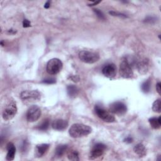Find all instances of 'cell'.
<instances>
[{"mask_svg":"<svg viewBox=\"0 0 161 161\" xmlns=\"http://www.w3.org/2000/svg\"><path fill=\"white\" fill-rule=\"evenodd\" d=\"M156 19L154 17H148L145 19V22H149V23H152V22H155Z\"/></svg>","mask_w":161,"mask_h":161,"instance_id":"f1b7e54d","label":"cell"},{"mask_svg":"<svg viewBox=\"0 0 161 161\" xmlns=\"http://www.w3.org/2000/svg\"><path fill=\"white\" fill-rule=\"evenodd\" d=\"M23 26L24 28H27V27H30V22L29 20L25 19L23 22Z\"/></svg>","mask_w":161,"mask_h":161,"instance_id":"4316f807","label":"cell"},{"mask_svg":"<svg viewBox=\"0 0 161 161\" xmlns=\"http://www.w3.org/2000/svg\"><path fill=\"white\" fill-rule=\"evenodd\" d=\"M67 126L68 122L66 120L62 119L55 120L52 123V127L53 129L58 131H62L66 129Z\"/></svg>","mask_w":161,"mask_h":161,"instance_id":"5bb4252c","label":"cell"},{"mask_svg":"<svg viewBox=\"0 0 161 161\" xmlns=\"http://www.w3.org/2000/svg\"><path fill=\"white\" fill-rule=\"evenodd\" d=\"M7 155L6 159L7 160L11 161L13 160L14 159V156H15V153H16V148L15 146L14 145V144L11 142H10L7 145Z\"/></svg>","mask_w":161,"mask_h":161,"instance_id":"9a60e30c","label":"cell"},{"mask_svg":"<svg viewBox=\"0 0 161 161\" xmlns=\"http://www.w3.org/2000/svg\"><path fill=\"white\" fill-rule=\"evenodd\" d=\"M151 89V81L149 80L146 81L142 85V90L143 92L147 93L149 92Z\"/></svg>","mask_w":161,"mask_h":161,"instance_id":"7402d4cb","label":"cell"},{"mask_svg":"<svg viewBox=\"0 0 161 161\" xmlns=\"http://www.w3.org/2000/svg\"><path fill=\"white\" fill-rule=\"evenodd\" d=\"M152 110L156 113H160L161 111V101L160 99L155 100L152 105Z\"/></svg>","mask_w":161,"mask_h":161,"instance_id":"ffe728a7","label":"cell"},{"mask_svg":"<svg viewBox=\"0 0 161 161\" xmlns=\"http://www.w3.org/2000/svg\"><path fill=\"white\" fill-rule=\"evenodd\" d=\"M120 74L123 78H131L134 75L131 65L127 58H123L120 65Z\"/></svg>","mask_w":161,"mask_h":161,"instance_id":"8992f818","label":"cell"},{"mask_svg":"<svg viewBox=\"0 0 161 161\" xmlns=\"http://www.w3.org/2000/svg\"><path fill=\"white\" fill-rule=\"evenodd\" d=\"M67 146L66 145H58L55 149V155L56 156L60 157H62L66 151H67Z\"/></svg>","mask_w":161,"mask_h":161,"instance_id":"d6986e66","label":"cell"},{"mask_svg":"<svg viewBox=\"0 0 161 161\" xmlns=\"http://www.w3.org/2000/svg\"><path fill=\"white\" fill-rule=\"evenodd\" d=\"M134 152L140 157H144L146 155V149L142 143H139L134 148Z\"/></svg>","mask_w":161,"mask_h":161,"instance_id":"2e32d148","label":"cell"},{"mask_svg":"<svg viewBox=\"0 0 161 161\" xmlns=\"http://www.w3.org/2000/svg\"><path fill=\"white\" fill-rule=\"evenodd\" d=\"M103 74L108 78H113L116 74V67L114 64H107L102 69Z\"/></svg>","mask_w":161,"mask_h":161,"instance_id":"7c38bea8","label":"cell"},{"mask_svg":"<svg viewBox=\"0 0 161 161\" xmlns=\"http://www.w3.org/2000/svg\"><path fill=\"white\" fill-rule=\"evenodd\" d=\"M110 110L111 113L114 114L122 115L127 112V108L125 104L122 103V102L116 101V102H114V103L110 105Z\"/></svg>","mask_w":161,"mask_h":161,"instance_id":"30bf717a","label":"cell"},{"mask_svg":"<svg viewBox=\"0 0 161 161\" xmlns=\"http://www.w3.org/2000/svg\"><path fill=\"white\" fill-rule=\"evenodd\" d=\"M50 2H47L45 4L44 7H45V8H49L50 7Z\"/></svg>","mask_w":161,"mask_h":161,"instance_id":"4dcf8cb0","label":"cell"},{"mask_svg":"<svg viewBox=\"0 0 161 161\" xmlns=\"http://www.w3.org/2000/svg\"><path fill=\"white\" fill-rule=\"evenodd\" d=\"M20 98L22 100H38L40 98V94L36 90L24 91L20 94Z\"/></svg>","mask_w":161,"mask_h":161,"instance_id":"8fae6325","label":"cell"},{"mask_svg":"<svg viewBox=\"0 0 161 161\" xmlns=\"http://www.w3.org/2000/svg\"><path fill=\"white\" fill-rule=\"evenodd\" d=\"M67 91L68 95L70 98H75L79 93L78 88L74 85L68 86L67 87Z\"/></svg>","mask_w":161,"mask_h":161,"instance_id":"e0dca14e","label":"cell"},{"mask_svg":"<svg viewBox=\"0 0 161 161\" xmlns=\"http://www.w3.org/2000/svg\"><path fill=\"white\" fill-rule=\"evenodd\" d=\"M149 123L151 125V127L154 129H158L160 127L161 125V118L159 116V118H156V117H153L149 119Z\"/></svg>","mask_w":161,"mask_h":161,"instance_id":"ac0fdd59","label":"cell"},{"mask_svg":"<svg viewBox=\"0 0 161 161\" xmlns=\"http://www.w3.org/2000/svg\"><path fill=\"white\" fill-rule=\"evenodd\" d=\"M95 111L99 118H100L101 120H103L104 122L108 123H112L115 121V117L110 112L105 110L102 107L96 105Z\"/></svg>","mask_w":161,"mask_h":161,"instance_id":"52a82bcc","label":"cell"},{"mask_svg":"<svg viewBox=\"0 0 161 161\" xmlns=\"http://www.w3.org/2000/svg\"><path fill=\"white\" fill-rule=\"evenodd\" d=\"M93 11H94V12L95 13V14L97 15V17L99 19H101V20H105V15H104V14L103 13V12L101 11L98 9H94Z\"/></svg>","mask_w":161,"mask_h":161,"instance_id":"cb8c5ba5","label":"cell"},{"mask_svg":"<svg viewBox=\"0 0 161 161\" xmlns=\"http://www.w3.org/2000/svg\"><path fill=\"white\" fill-rule=\"evenodd\" d=\"M67 157L69 160H74V161H76V160H79V154L76 151H72L70 152H69Z\"/></svg>","mask_w":161,"mask_h":161,"instance_id":"44dd1931","label":"cell"},{"mask_svg":"<svg viewBox=\"0 0 161 161\" xmlns=\"http://www.w3.org/2000/svg\"><path fill=\"white\" fill-rule=\"evenodd\" d=\"M63 67L62 61L57 58L50 59L47 64V72L50 75H55L59 72Z\"/></svg>","mask_w":161,"mask_h":161,"instance_id":"277c9868","label":"cell"},{"mask_svg":"<svg viewBox=\"0 0 161 161\" xmlns=\"http://www.w3.org/2000/svg\"><path fill=\"white\" fill-rule=\"evenodd\" d=\"M99 3H100V2H94V3H93V4H90L89 6H95V5H96L98 4Z\"/></svg>","mask_w":161,"mask_h":161,"instance_id":"1f68e13d","label":"cell"},{"mask_svg":"<svg viewBox=\"0 0 161 161\" xmlns=\"http://www.w3.org/2000/svg\"><path fill=\"white\" fill-rule=\"evenodd\" d=\"M79 59L86 64H93L98 61L99 55L95 52L87 50H82L79 53Z\"/></svg>","mask_w":161,"mask_h":161,"instance_id":"5b68a950","label":"cell"},{"mask_svg":"<svg viewBox=\"0 0 161 161\" xmlns=\"http://www.w3.org/2000/svg\"><path fill=\"white\" fill-rule=\"evenodd\" d=\"M49 122L48 120H44L43 123H42V124L38 127V129L40 130H43V131H45L46 130H47V128H49Z\"/></svg>","mask_w":161,"mask_h":161,"instance_id":"603a6c76","label":"cell"},{"mask_svg":"<svg viewBox=\"0 0 161 161\" xmlns=\"http://www.w3.org/2000/svg\"><path fill=\"white\" fill-rule=\"evenodd\" d=\"M132 140H133L132 138H131V137H127V138H126V139H125V142H127V143H128L132 142Z\"/></svg>","mask_w":161,"mask_h":161,"instance_id":"f546056e","label":"cell"},{"mask_svg":"<svg viewBox=\"0 0 161 161\" xmlns=\"http://www.w3.org/2000/svg\"><path fill=\"white\" fill-rule=\"evenodd\" d=\"M92 132V128L83 123L73 124L69 128V133L72 138H81L90 135Z\"/></svg>","mask_w":161,"mask_h":161,"instance_id":"6da1fadb","label":"cell"},{"mask_svg":"<svg viewBox=\"0 0 161 161\" xmlns=\"http://www.w3.org/2000/svg\"><path fill=\"white\" fill-rule=\"evenodd\" d=\"M133 64L140 74L147 73L149 68V61L147 58L137 56L134 61Z\"/></svg>","mask_w":161,"mask_h":161,"instance_id":"3957f363","label":"cell"},{"mask_svg":"<svg viewBox=\"0 0 161 161\" xmlns=\"http://www.w3.org/2000/svg\"><path fill=\"white\" fill-rule=\"evenodd\" d=\"M17 32L15 31V30H9V33H10V34H15Z\"/></svg>","mask_w":161,"mask_h":161,"instance_id":"d6a6232c","label":"cell"},{"mask_svg":"<svg viewBox=\"0 0 161 161\" xmlns=\"http://www.w3.org/2000/svg\"><path fill=\"white\" fill-rule=\"evenodd\" d=\"M156 90L157 93L160 95V91H161V84L160 83H158L156 85Z\"/></svg>","mask_w":161,"mask_h":161,"instance_id":"83f0119b","label":"cell"},{"mask_svg":"<svg viewBox=\"0 0 161 161\" xmlns=\"http://www.w3.org/2000/svg\"><path fill=\"white\" fill-rule=\"evenodd\" d=\"M106 148V145L103 143H98L95 144L91 151L90 159L93 160L101 157L105 152Z\"/></svg>","mask_w":161,"mask_h":161,"instance_id":"9c48e42d","label":"cell"},{"mask_svg":"<svg viewBox=\"0 0 161 161\" xmlns=\"http://www.w3.org/2000/svg\"><path fill=\"white\" fill-rule=\"evenodd\" d=\"M55 79H52V78H49V79H46L45 80H43L42 81V83H46V84H54L55 83Z\"/></svg>","mask_w":161,"mask_h":161,"instance_id":"484cf974","label":"cell"},{"mask_svg":"<svg viewBox=\"0 0 161 161\" xmlns=\"http://www.w3.org/2000/svg\"><path fill=\"white\" fill-rule=\"evenodd\" d=\"M17 107L13 100L9 101L3 111V118L5 121L12 120L17 113Z\"/></svg>","mask_w":161,"mask_h":161,"instance_id":"7a4b0ae2","label":"cell"},{"mask_svg":"<svg viewBox=\"0 0 161 161\" xmlns=\"http://www.w3.org/2000/svg\"><path fill=\"white\" fill-rule=\"evenodd\" d=\"M49 149V144L42 143L37 145L35 150V155L36 157H41L44 155Z\"/></svg>","mask_w":161,"mask_h":161,"instance_id":"4fadbf2b","label":"cell"},{"mask_svg":"<svg viewBox=\"0 0 161 161\" xmlns=\"http://www.w3.org/2000/svg\"><path fill=\"white\" fill-rule=\"evenodd\" d=\"M110 14H111L112 16H115V17H123V18H126L127 17L125 14H123V13H120L119 12H115V11H110Z\"/></svg>","mask_w":161,"mask_h":161,"instance_id":"d4e9b609","label":"cell"},{"mask_svg":"<svg viewBox=\"0 0 161 161\" xmlns=\"http://www.w3.org/2000/svg\"><path fill=\"white\" fill-rule=\"evenodd\" d=\"M42 115L40 108L36 105H33L29 108L26 113V120L29 122L37 121Z\"/></svg>","mask_w":161,"mask_h":161,"instance_id":"ba28073f","label":"cell"}]
</instances>
